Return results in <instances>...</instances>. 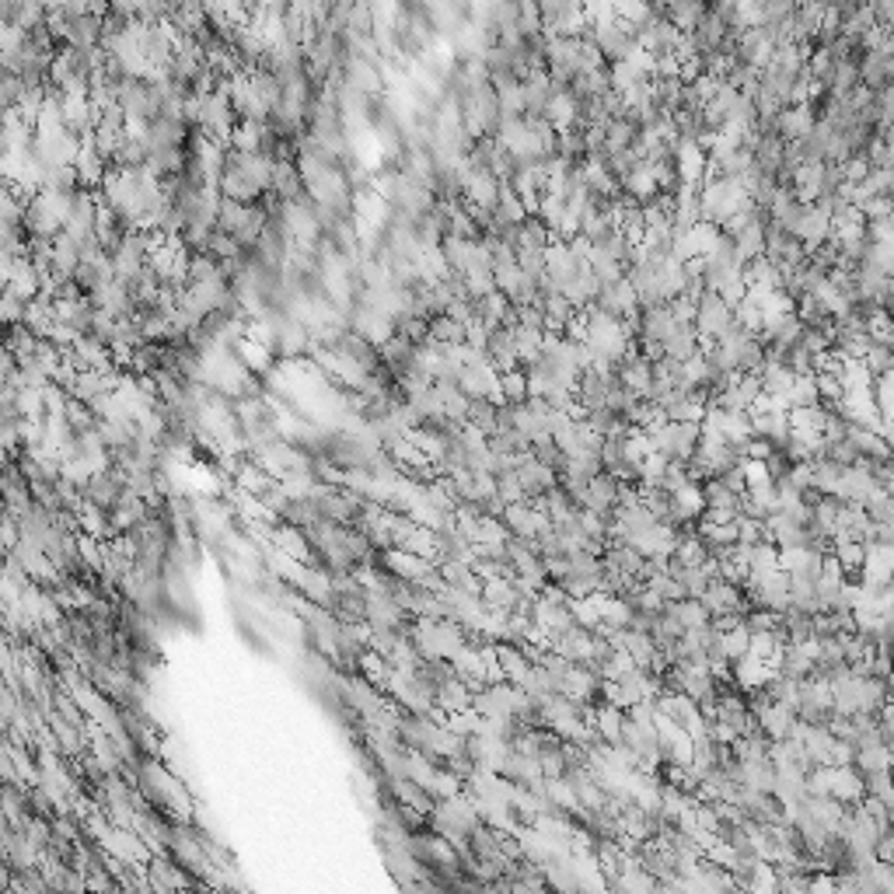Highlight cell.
I'll use <instances>...</instances> for the list:
<instances>
[{"instance_id": "7", "label": "cell", "mask_w": 894, "mask_h": 894, "mask_svg": "<svg viewBox=\"0 0 894 894\" xmlns=\"http://www.w3.org/2000/svg\"><path fill=\"white\" fill-rule=\"evenodd\" d=\"M832 556L846 577H860L863 559H867V545L856 542V538H842V542H832Z\"/></svg>"}, {"instance_id": "8", "label": "cell", "mask_w": 894, "mask_h": 894, "mask_svg": "<svg viewBox=\"0 0 894 894\" xmlns=\"http://www.w3.org/2000/svg\"><path fill=\"white\" fill-rule=\"evenodd\" d=\"M427 339L430 343H441V346H454V343H465V325L454 322L451 315H434L427 318Z\"/></svg>"}, {"instance_id": "10", "label": "cell", "mask_w": 894, "mask_h": 894, "mask_svg": "<svg viewBox=\"0 0 894 894\" xmlns=\"http://www.w3.org/2000/svg\"><path fill=\"white\" fill-rule=\"evenodd\" d=\"M444 727H451L454 734H461V737H472V734H479L482 730V716L475 713L472 706H465V709H458V713H447Z\"/></svg>"}, {"instance_id": "6", "label": "cell", "mask_w": 894, "mask_h": 894, "mask_svg": "<svg viewBox=\"0 0 894 894\" xmlns=\"http://www.w3.org/2000/svg\"><path fill=\"white\" fill-rule=\"evenodd\" d=\"M468 699H472V688H468L461 678H454V674L434 688V702H437V709H444V713H458V709H465Z\"/></svg>"}, {"instance_id": "4", "label": "cell", "mask_w": 894, "mask_h": 894, "mask_svg": "<svg viewBox=\"0 0 894 894\" xmlns=\"http://www.w3.org/2000/svg\"><path fill=\"white\" fill-rule=\"evenodd\" d=\"M709 4H713V0H668V4L661 7V14L678 28L681 35H688L702 21V14L709 11Z\"/></svg>"}, {"instance_id": "5", "label": "cell", "mask_w": 894, "mask_h": 894, "mask_svg": "<svg viewBox=\"0 0 894 894\" xmlns=\"http://www.w3.org/2000/svg\"><path fill=\"white\" fill-rule=\"evenodd\" d=\"M793 378H797V374H793L790 367L783 364V360H765L762 371H758V381H762V395H769V399H783V395L790 392Z\"/></svg>"}, {"instance_id": "9", "label": "cell", "mask_w": 894, "mask_h": 894, "mask_svg": "<svg viewBox=\"0 0 894 894\" xmlns=\"http://www.w3.org/2000/svg\"><path fill=\"white\" fill-rule=\"evenodd\" d=\"M786 409H797V406H814L818 399V385H814V374H797L790 385V392L783 395Z\"/></svg>"}, {"instance_id": "1", "label": "cell", "mask_w": 894, "mask_h": 894, "mask_svg": "<svg viewBox=\"0 0 894 894\" xmlns=\"http://www.w3.org/2000/svg\"><path fill=\"white\" fill-rule=\"evenodd\" d=\"M692 325H695V332H699V343H713V339H720L723 332L734 325V308H730L716 290H702V294L695 297Z\"/></svg>"}, {"instance_id": "3", "label": "cell", "mask_w": 894, "mask_h": 894, "mask_svg": "<svg viewBox=\"0 0 894 894\" xmlns=\"http://www.w3.org/2000/svg\"><path fill=\"white\" fill-rule=\"evenodd\" d=\"M661 350H664V357H671V360L695 357V353H699V332H695V325L692 322H678V318H674L668 336L661 339Z\"/></svg>"}, {"instance_id": "2", "label": "cell", "mask_w": 894, "mask_h": 894, "mask_svg": "<svg viewBox=\"0 0 894 894\" xmlns=\"http://www.w3.org/2000/svg\"><path fill=\"white\" fill-rule=\"evenodd\" d=\"M500 521H503V528H507L510 535H514V538H528V542L535 535H542L545 528H552L549 514H545L538 503H528V500L507 503V507L500 510Z\"/></svg>"}]
</instances>
